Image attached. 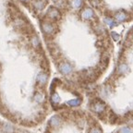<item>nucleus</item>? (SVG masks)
<instances>
[{
	"label": "nucleus",
	"instance_id": "obj_1",
	"mask_svg": "<svg viewBox=\"0 0 133 133\" xmlns=\"http://www.w3.org/2000/svg\"><path fill=\"white\" fill-rule=\"evenodd\" d=\"M41 28L42 31H44V33L46 35H52L56 31V27L54 26V24L49 21H43L41 23Z\"/></svg>",
	"mask_w": 133,
	"mask_h": 133
},
{
	"label": "nucleus",
	"instance_id": "obj_2",
	"mask_svg": "<svg viewBox=\"0 0 133 133\" xmlns=\"http://www.w3.org/2000/svg\"><path fill=\"white\" fill-rule=\"evenodd\" d=\"M46 16H47L48 19H52V21H57V19H60L61 14H60V12H59V10H58L57 8H53L52 6V8H50L47 10V12H46Z\"/></svg>",
	"mask_w": 133,
	"mask_h": 133
},
{
	"label": "nucleus",
	"instance_id": "obj_3",
	"mask_svg": "<svg viewBox=\"0 0 133 133\" xmlns=\"http://www.w3.org/2000/svg\"><path fill=\"white\" fill-rule=\"evenodd\" d=\"M58 69H59V71H60L63 75H69L72 72L73 68L69 63L62 62L59 64V66H58Z\"/></svg>",
	"mask_w": 133,
	"mask_h": 133
},
{
	"label": "nucleus",
	"instance_id": "obj_4",
	"mask_svg": "<svg viewBox=\"0 0 133 133\" xmlns=\"http://www.w3.org/2000/svg\"><path fill=\"white\" fill-rule=\"evenodd\" d=\"M81 16L83 19H85V21H88V19H91L94 18V13L92 11V9L91 8H84L81 13Z\"/></svg>",
	"mask_w": 133,
	"mask_h": 133
},
{
	"label": "nucleus",
	"instance_id": "obj_5",
	"mask_svg": "<svg viewBox=\"0 0 133 133\" xmlns=\"http://www.w3.org/2000/svg\"><path fill=\"white\" fill-rule=\"evenodd\" d=\"M0 130L4 133H14L15 132L14 127L10 124H1V126H0Z\"/></svg>",
	"mask_w": 133,
	"mask_h": 133
},
{
	"label": "nucleus",
	"instance_id": "obj_6",
	"mask_svg": "<svg viewBox=\"0 0 133 133\" xmlns=\"http://www.w3.org/2000/svg\"><path fill=\"white\" fill-rule=\"evenodd\" d=\"M48 79V75L44 72H40L39 74L37 75V82L41 85H44L46 84Z\"/></svg>",
	"mask_w": 133,
	"mask_h": 133
},
{
	"label": "nucleus",
	"instance_id": "obj_7",
	"mask_svg": "<svg viewBox=\"0 0 133 133\" xmlns=\"http://www.w3.org/2000/svg\"><path fill=\"white\" fill-rule=\"evenodd\" d=\"M128 18H129V16H128L127 13L124 12V11H118V12L115 15V19H116V21H119V22L127 21Z\"/></svg>",
	"mask_w": 133,
	"mask_h": 133
},
{
	"label": "nucleus",
	"instance_id": "obj_8",
	"mask_svg": "<svg viewBox=\"0 0 133 133\" xmlns=\"http://www.w3.org/2000/svg\"><path fill=\"white\" fill-rule=\"evenodd\" d=\"M49 124H50V126H51V127H53V128L58 127V126L61 124L60 117H59V116H52V117L50 118V120H49Z\"/></svg>",
	"mask_w": 133,
	"mask_h": 133
},
{
	"label": "nucleus",
	"instance_id": "obj_9",
	"mask_svg": "<svg viewBox=\"0 0 133 133\" xmlns=\"http://www.w3.org/2000/svg\"><path fill=\"white\" fill-rule=\"evenodd\" d=\"M82 0H69V6L74 9H79L82 6Z\"/></svg>",
	"mask_w": 133,
	"mask_h": 133
},
{
	"label": "nucleus",
	"instance_id": "obj_10",
	"mask_svg": "<svg viewBox=\"0 0 133 133\" xmlns=\"http://www.w3.org/2000/svg\"><path fill=\"white\" fill-rule=\"evenodd\" d=\"M94 110L95 111L96 113H102L103 111H104V104H103L102 102H96L95 104H94Z\"/></svg>",
	"mask_w": 133,
	"mask_h": 133
},
{
	"label": "nucleus",
	"instance_id": "obj_11",
	"mask_svg": "<svg viewBox=\"0 0 133 133\" xmlns=\"http://www.w3.org/2000/svg\"><path fill=\"white\" fill-rule=\"evenodd\" d=\"M31 44L34 48H39L40 45H41L39 38H38L37 36H35V35L32 36V37L31 38Z\"/></svg>",
	"mask_w": 133,
	"mask_h": 133
},
{
	"label": "nucleus",
	"instance_id": "obj_12",
	"mask_svg": "<svg viewBox=\"0 0 133 133\" xmlns=\"http://www.w3.org/2000/svg\"><path fill=\"white\" fill-rule=\"evenodd\" d=\"M33 6L38 10H42L44 8V6H45V2L43 1V0H37V1H35V2L33 3Z\"/></svg>",
	"mask_w": 133,
	"mask_h": 133
},
{
	"label": "nucleus",
	"instance_id": "obj_13",
	"mask_svg": "<svg viewBox=\"0 0 133 133\" xmlns=\"http://www.w3.org/2000/svg\"><path fill=\"white\" fill-rule=\"evenodd\" d=\"M128 71H129V66H128V65L122 63V64H120L118 66V72L120 73V74L126 73V72H128Z\"/></svg>",
	"mask_w": 133,
	"mask_h": 133
},
{
	"label": "nucleus",
	"instance_id": "obj_14",
	"mask_svg": "<svg viewBox=\"0 0 133 133\" xmlns=\"http://www.w3.org/2000/svg\"><path fill=\"white\" fill-rule=\"evenodd\" d=\"M104 23H105L106 25H108V26H109V28H113L115 25H116L115 21H113L111 18H105V19H104Z\"/></svg>",
	"mask_w": 133,
	"mask_h": 133
},
{
	"label": "nucleus",
	"instance_id": "obj_15",
	"mask_svg": "<svg viewBox=\"0 0 133 133\" xmlns=\"http://www.w3.org/2000/svg\"><path fill=\"white\" fill-rule=\"evenodd\" d=\"M34 100H35V102L42 103L43 101H44V96H43V94H36L35 96H34Z\"/></svg>",
	"mask_w": 133,
	"mask_h": 133
},
{
	"label": "nucleus",
	"instance_id": "obj_16",
	"mask_svg": "<svg viewBox=\"0 0 133 133\" xmlns=\"http://www.w3.org/2000/svg\"><path fill=\"white\" fill-rule=\"evenodd\" d=\"M68 104H69L70 106H78L79 104H81V102H79V100L75 99V100H71V101L68 102Z\"/></svg>",
	"mask_w": 133,
	"mask_h": 133
},
{
	"label": "nucleus",
	"instance_id": "obj_17",
	"mask_svg": "<svg viewBox=\"0 0 133 133\" xmlns=\"http://www.w3.org/2000/svg\"><path fill=\"white\" fill-rule=\"evenodd\" d=\"M15 24H16L17 26H22V25L24 24V21L21 19H15Z\"/></svg>",
	"mask_w": 133,
	"mask_h": 133
},
{
	"label": "nucleus",
	"instance_id": "obj_18",
	"mask_svg": "<svg viewBox=\"0 0 133 133\" xmlns=\"http://www.w3.org/2000/svg\"><path fill=\"white\" fill-rule=\"evenodd\" d=\"M120 133H132V130H131L129 128L126 127V128H124V129H123L122 130L120 131Z\"/></svg>",
	"mask_w": 133,
	"mask_h": 133
},
{
	"label": "nucleus",
	"instance_id": "obj_19",
	"mask_svg": "<svg viewBox=\"0 0 133 133\" xmlns=\"http://www.w3.org/2000/svg\"><path fill=\"white\" fill-rule=\"evenodd\" d=\"M89 133H102V131H101V129H100L92 128V129H91V131H90Z\"/></svg>",
	"mask_w": 133,
	"mask_h": 133
},
{
	"label": "nucleus",
	"instance_id": "obj_20",
	"mask_svg": "<svg viewBox=\"0 0 133 133\" xmlns=\"http://www.w3.org/2000/svg\"><path fill=\"white\" fill-rule=\"evenodd\" d=\"M91 3H92V5H94V6H98V5L101 3V1H100V0H92V1H91Z\"/></svg>",
	"mask_w": 133,
	"mask_h": 133
},
{
	"label": "nucleus",
	"instance_id": "obj_21",
	"mask_svg": "<svg viewBox=\"0 0 133 133\" xmlns=\"http://www.w3.org/2000/svg\"><path fill=\"white\" fill-rule=\"evenodd\" d=\"M112 36H113V38H114L115 41H117V40H119V35H118V34H116V33L113 32Z\"/></svg>",
	"mask_w": 133,
	"mask_h": 133
},
{
	"label": "nucleus",
	"instance_id": "obj_22",
	"mask_svg": "<svg viewBox=\"0 0 133 133\" xmlns=\"http://www.w3.org/2000/svg\"><path fill=\"white\" fill-rule=\"evenodd\" d=\"M21 1L23 3H27V2H29V1H31V0H21Z\"/></svg>",
	"mask_w": 133,
	"mask_h": 133
},
{
	"label": "nucleus",
	"instance_id": "obj_23",
	"mask_svg": "<svg viewBox=\"0 0 133 133\" xmlns=\"http://www.w3.org/2000/svg\"><path fill=\"white\" fill-rule=\"evenodd\" d=\"M45 133H49V132H45Z\"/></svg>",
	"mask_w": 133,
	"mask_h": 133
}]
</instances>
